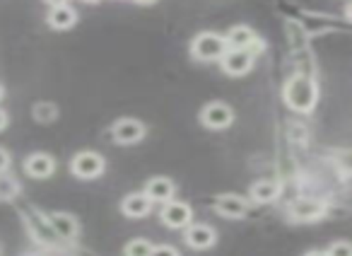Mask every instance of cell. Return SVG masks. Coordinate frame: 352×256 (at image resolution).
I'll return each mask as SVG.
<instances>
[{
    "mask_svg": "<svg viewBox=\"0 0 352 256\" xmlns=\"http://www.w3.org/2000/svg\"><path fill=\"white\" fill-rule=\"evenodd\" d=\"M304 256H328V254H323V251H309V254H304Z\"/></svg>",
    "mask_w": 352,
    "mask_h": 256,
    "instance_id": "obj_27",
    "label": "cell"
},
{
    "mask_svg": "<svg viewBox=\"0 0 352 256\" xmlns=\"http://www.w3.org/2000/svg\"><path fill=\"white\" fill-rule=\"evenodd\" d=\"M25 172L34 179H46L56 172V160L46 153H34L25 160Z\"/></svg>",
    "mask_w": 352,
    "mask_h": 256,
    "instance_id": "obj_8",
    "label": "cell"
},
{
    "mask_svg": "<svg viewBox=\"0 0 352 256\" xmlns=\"http://www.w3.org/2000/svg\"><path fill=\"white\" fill-rule=\"evenodd\" d=\"M87 3H97V0H87Z\"/></svg>",
    "mask_w": 352,
    "mask_h": 256,
    "instance_id": "obj_30",
    "label": "cell"
},
{
    "mask_svg": "<svg viewBox=\"0 0 352 256\" xmlns=\"http://www.w3.org/2000/svg\"><path fill=\"white\" fill-rule=\"evenodd\" d=\"M150 256H179V251L174 246H152Z\"/></svg>",
    "mask_w": 352,
    "mask_h": 256,
    "instance_id": "obj_22",
    "label": "cell"
},
{
    "mask_svg": "<svg viewBox=\"0 0 352 256\" xmlns=\"http://www.w3.org/2000/svg\"><path fill=\"white\" fill-rule=\"evenodd\" d=\"M133 3H140V6H150V3H155V0H133Z\"/></svg>",
    "mask_w": 352,
    "mask_h": 256,
    "instance_id": "obj_28",
    "label": "cell"
},
{
    "mask_svg": "<svg viewBox=\"0 0 352 256\" xmlns=\"http://www.w3.org/2000/svg\"><path fill=\"white\" fill-rule=\"evenodd\" d=\"M51 8H56V6H68V0H46Z\"/></svg>",
    "mask_w": 352,
    "mask_h": 256,
    "instance_id": "obj_25",
    "label": "cell"
},
{
    "mask_svg": "<svg viewBox=\"0 0 352 256\" xmlns=\"http://www.w3.org/2000/svg\"><path fill=\"white\" fill-rule=\"evenodd\" d=\"M70 169H73V174L80 179H94L104 172V158L97 153L85 150V153L75 155L73 162H70Z\"/></svg>",
    "mask_w": 352,
    "mask_h": 256,
    "instance_id": "obj_3",
    "label": "cell"
},
{
    "mask_svg": "<svg viewBox=\"0 0 352 256\" xmlns=\"http://www.w3.org/2000/svg\"><path fill=\"white\" fill-rule=\"evenodd\" d=\"M201 118H203V123H206L208 128H212V131H220V128H227L232 121H234V114H232V109L227 107V104L212 102V104H208V107L203 109Z\"/></svg>",
    "mask_w": 352,
    "mask_h": 256,
    "instance_id": "obj_6",
    "label": "cell"
},
{
    "mask_svg": "<svg viewBox=\"0 0 352 256\" xmlns=\"http://www.w3.org/2000/svg\"><path fill=\"white\" fill-rule=\"evenodd\" d=\"M222 70L227 75H246L254 65V54L249 49H227L220 58Z\"/></svg>",
    "mask_w": 352,
    "mask_h": 256,
    "instance_id": "obj_4",
    "label": "cell"
},
{
    "mask_svg": "<svg viewBox=\"0 0 352 256\" xmlns=\"http://www.w3.org/2000/svg\"><path fill=\"white\" fill-rule=\"evenodd\" d=\"M3 94H6V89H3V85H0V99H3Z\"/></svg>",
    "mask_w": 352,
    "mask_h": 256,
    "instance_id": "obj_29",
    "label": "cell"
},
{
    "mask_svg": "<svg viewBox=\"0 0 352 256\" xmlns=\"http://www.w3.org/2000/svg\"><path fill=\"white\" fill-rule=\"evenodd\" d=\"M20 193V182L8 172H0V201H10Z\"/></svg>",
    "mask_w": 352,
    "mask_h": 256,
    "instance_id": "obj_18",
    "label": "cell"
},
{
    "mask_svg": "<svg viewBox=\"0 0 352 256\" xmlns=\"http://www.w3.org/2000/svg\"><path fill=\"white\" fill-rule=\"evenodd\" d=\"M328 256H352V244L350 242H336L331 244V249L326 251Z\"/></svg>",
    "mask_w": 352,
    "mask_h": 256,
    "instance_id": "obj_21",
    "label": "cell"
},
{
    "mask_svg": "<svg viewBox=\"0 0 352 256\" xmlns=\"http://www.w3.org/2000/svg\"><path fill=\"white\" fill-rule=\"evenodd\" d=\"M316 99H318V89L314 85V80L307 78V75H294L287 83V87H285V102L294 111H302V114L311 111L316 107Z\"/></svg>",
    "mask_w": 352,
    "mask_h": 256,
    "instance_id": "obj_1",
    "label": "cell"
},
{
    "mask_svg": "<svg viewBox=\"0 0 352 256\" xmlns=\"http://www.w3.org/2000/svg\"><path fill=\"white\" fill-rule=\"evenodd\" d=\"M191 51L198 61H217L222 58V54L227 51L225 44V36L220 34H212V32H203L193 39Z\"/></svg>",
    "mask_w": 352,
    "mask_h": 256,
    "instance_id": "obj_2",
    "label": "cell"
},
{
    "mask_svg": "<svg viewBox=\"0 0 352 256\" xmlns=\"http://www.w3.org/2000/svg\"><path fill=\"white\" fill-rule=\"evenodd\" d=\"M123 213L128 217H145L152 208V201L145 196V193H131V196L123 198Z\"/></svg>",
    "mask_w": 352,
    "mask_h": 256,
    "instance_id": "obj_16",
    "label": "cell"
},
{
    "mask_svg": "<svg viewBox=\"0 0 352 256\" xmlns=\"http://www.w3.org/2000/svg\"><path fill=\"white\" fill-rule=\"evenodd\" d=\"M215 211L225 217H241L246 213V201L241 196H234V193H225V196L217 198Z\"/></svg>",
    "mask_w": 352,
    "mask_h": 256,
    "instance_id": "obj_15",
    "label": "cell"
},
{
    "mask_svg": "<svg viewBox=\"0 0 352 256\" xmlns=\"http://www.w3.org/2000/svg\"><path fill=\"white\" fill-rule=\"evenodd\" d=\"M193 213L191 206L184 201H166L164 208H162V220H164L166 227L171 230H179V227H186L191 222Z\"/></svg>",
    "mask_w": 352,
    "mask_h": 256,
    "instance_id": "obj_5",
    "label": "cell"
},
{
    "mask_svg": "<svg viewBox=\"0 0 352 256\" xmlns=\"http://www.w3.org/2000/svg\"><path fill=\"white\" fill-rule=\"evenodd\" d=\"M49 225L63 239H73L78 235V220H75L70 213H51L49 215Z\"/></svg>",
    "mask_w": 352,
    "mask_h": 256,
    "instance_id": "obj_12",
    "label": "cell"
},
{
    "mask_svg": "<svg viewBox=\"0 0 352 256\" xmlns=\"http://www.w3.org/2000/svg\"><path fill=\"white\" fill-rule=\"evenodd\" d=\"M145 196L150 198L152 203H166L174 198V182L166 177H155L147 182L145 186Z\"/></svg>",
    "mask_w": 352,
    "mask_h": 256,
    "instance_id": "obj_11",
    "label": "cell"
},
{
    "mask_svg": "<svg viewBox=\"0 0 352 256\" xmlns=\"http://www.w3.org/2000/svg\"><path fill=\"white\" fill-rule=\"evenodd\" d=\"M278 193H280V186L275 182H258V184H254V186H251V198H254V201H258V203L275 201V198H278Z\"/></svg>",
    "mask_w": 352,
    "mask_h": 256,
    "instance_id": "obj_17",
    "label": "cell"
},
{
    "mask_svg": "<svg viewBox=\"0 0 352 256\" xmlns=\"http://www.w3.org/2000/svg\"><path fill=\"white\" fill-rule=\"evenodd\" d=\"M217 235L210 225H191L186 230V244L191 249H210L215 244Z\"/></svg>",
    "mask_w": 352,
    "mask_h": 256,
    "instance_id": "obj_10",
    "label": "cell"
},
{
    "mask_svg": "<svg viewBox=\"0 0 352 256\" xmlns=\"http://www.w3.org/2000/svg\"><path fill=\"white\" fill-rule=\"evenodd\" d=\"M225 44H227V49H249L251 51V46L256 44V36H254V32H251V27L239 25V27H232V30L227 32Z\"/></svg>",
    "mask_w": 352,
    "mask_h": 256,
    "instance_id": "obj_14",
    "label": "cell"
},
{
    "mask_svg": "<svg viewBox=\"0 0 352 256\" xmlns=\"http://www.w3.org/2000/svg\"><path fill=\"white\" fill-rule=\"evenodd\" d=\"M6 126H8V114L6 109H0V131H6Z\"/></svg>",
    "mask_w": 352,
    "mask_h": 256,
    "instance_id": "obj_24",
    "label": "cell"
},
{
    "mask_svg": "<svg viewBox=\"0 0 352 256\" xmlns=\"http://www.w3.org/2000/svg\"><path fill=\"white\" fill-rule=\"evenodd\" d=\"M323 213H326V206L321 201H314V198H297L289 203V215L297 220H316Z\"/></svg>",
    "mask_w": 352,
    "mask_h": 256,
    "instance_id": "obj_9",
    "label": "cell"
},
{
    "mask_svg": "<svg viewBox=\"0 0 352 256\" xmlns=\"http://www.w3.org/2000/svg\"><path fill=\"white\" fill-rule=\"evenodd\" d=\"M345 12H347V20H350V22H352V3H350V6H347V8H345Z\"/></svg>",
    "mask_w": 352,
    "mask_h": 256,
    "instance_id": "obj_26",
    "label": "cell"
},
{
    "mask_svg": "<svg viewBox=\"0 0 352 256\" xmlns=\"http://www.w3.org/2000/svg\"><path fill=\"white\" fill-rule=\"evenodd\" d=\"M152 254V244L147 239H133L126 246V256H150Z\"/></svg>",
    "mask_w": 352,
    "mask_h": 256,
    "instance_id": "obj_19",
    "label": "cell"
},
{
    "mask_svg": "<svg viewBox=\"0 0 352 256\" xmlns=\"http://www.w3.org/2000/svg\"><path fill=\"white\" fill-rule=\"evenodd\" d=\"M113 134V140L121 145H131V143H138V140L145 136V126L135 118H121L116 126L111 128Z\"/></svg>",
    "mask_w": 352,
    "mask_h": 256,
    "instance_id": "obj_7",
    "label": "cell"
},
{
    "mask_svg": "<svg viewBox=\"0 0 352 256\" xmlns=\"http://www.w3.org/2000/svg\"><path fill=\"white\" fill-rule=\"evenodd\" d=\"M46 20H49V27H54V30H58V32H65L78 22V12L70 6H56L49 10Z\"/></svg>",
    "mask_w": 352,
    "mask_h": 256,
    "instance_id": "obj_13",
    "label": "cell"
},
{
    "mask_svg": "<svg viewBox=\"0 0 352 256\" xmlns=\"http://www.w3.org/2000/svg\"><path fill=\"white\" fill-rule=\"evenodd\" d=\"M56 107L54 104H36L34 107V118L36 121H54L56 118Z\"/></svg>",
    "mask_w": 352,
    "mask_h": 256,
    "instance_id": "obj_20",
    "label": "cell"
},
{
    "mask_svg": "<svg viewBox=\"0 0 352 256\" xmlns=\"http://www.w3.org/2000/svg\"><path fill=\"white\" fill-rule=\"evenodd\" d=\"M8 167H10V153L0 148V172H8Z\"/></svg>",
    "mask_w": 352,
    "mask_h": 256,
    "instance_id": "obj_23",
    "label": "cell"
}]
</instances>
